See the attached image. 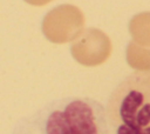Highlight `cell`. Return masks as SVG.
Returning <instances> with one entry per match:
<instances>
[{
	"mask_svg": "<svg viewBox=\"0 0 150 134\" xmlns=\"http://www.w3.org/2000/svg\"><path fill=\"white\" fill-rule=\"evenodd\" d=\"M11 134H111L105 108L91 98L50 101L16 122Z\"/></svg>",
	"mask_w": 150,
	"mask_h": 134,
	"instance_id": "1",
	"label": "cell"
},
{
	"mask_svg": "<svg viewBox=\"0 0 150 134\" xmlns=\"http://www.w3.org/2000/svg\"><path fill=\"white\" fill-rule=\"evenodd\" d=\"M107 120L111 134H150V72H135L108 98Z\"/></svg>",
	"mask_w": 150,
	"mask_h": 134,
	"instance_id": "2",
	"label": "cell"
},
{
	"mask_svg": "<svg viewBox=\"0 0 150 134\" xmlns=\"http://www.w3.org/2000/svg\"><path fill=\"white\" fill-rule=\"evenodd\" d=\"M84 15L73 5H60L50 9L43 18L42 32L54 43H66L76 40L83 32Z\"/></svg>",
	"mask_w": 150,
	"mask_h": 134,
	"instance_id": "3",
	"label": "cell"
},
{
	"mask_svg": "<svg viewBox=\"0 0 150 134\" xmlns=\"http://www.w3.org/2000/svg\"><path fill=\"white\" fill-rule=\"evenodd\" d=\"M111 49L109 36L97 28L84 29L70 46L73 58L86 67H95L105 62L111 54Z\"/></svg>",
	"mask_w": 150,
	"mask_h": 134,
	"instance_id": "4",
	"label": "cell"
},
{
	"mask_svg": "<svg viewBox=\"0 0 150 134\" xmlns=\"http://www.w3.org/2000/svg\"><path fill=\"white\" fill-rule=\"evenodd\" d=\"M129 32L135 43L150 48V12L136 14L129 22Z\"/></svg>",
	"mask_w": 150,
	"mask_h": 134,
	"instance_id": "5",
	"label": "cell"
},
{
	"mask_svg": "<svg viewBox=\"0 0 150 134\" xmlns=\"http://www.w3.org/2000/svg\"><path fill=\"white\" fill-rule=\"evenodd\" d=\"M127 62L138 72H150V48H144L132 40L127 47Z\"/></svg>",
	"mask_w": 150,
	"mask_h": 134,
	"instance_id": "6",
	"label": "cell"
},
{
	"mask_svg": "<svg viewBox=\"0 0 150 134\" xmlns=\"http://www.w3.org/2000/svg\"><path fill=\"white\" fill-rule=\"evenodd\" d=\"M25 1L29 5H33V6H43V5H47L48 2H50L53 0H25Z\"/></svg>",
	"mask_w": 150,
	"mask_h": 134,
	"instance_id": "7",
	"label": "cell"
}]
</instances>
